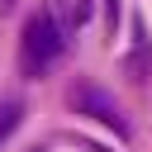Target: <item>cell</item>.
<instances>
[{
    "label": "cell",
    "mask_w": 152,
    "mask_h": 152,
    "mask_svg": "<svg viewBox=\"0 0 152 152\" xmlns=\"http://www.w3.org/2000/svg\"><path fill=\"white\" fill-rule=\"evenodd\" d=\"M62 52H66V28H62L57 10L52 5L33 10L24 19V33H19V71L24 76H48L62 62Z\"/></svg>",
    "instance_id": "1"
},
{
    "label": "cell",
    "mask_w": 152,
    "mask_h": 152,
    "mask_svg": "<svg viewBox=\"0 0 152 152\" xmlns=\"http://www.w3.org/2000/svg\"><path fill=\"white\" fill-rule=\"evenodd\" d=\"M66 104H71L76 114H86V119H95V124L114 128L119 138H128V119H124L119 100H114L104 86H95V81H76V86L66 90Z\"/></svg>",
    "instance_id": "2"
},
{
    "label": "cell",
    "mask_w": 152,
    "mask_h": 152,
    "mask_svg": "<svg viewBox=\"0 0 152 152\" xmlns=\"http://www.w3.org/2000/svg\"><path fill=\"white\" fill-rule=\"evenodd\" d=\"M19 124H24V100H19V95H5V100H0V147L14 138Z\"/></svg>",
    "instance_id": "3"
},
{
    "label": "cell",
    "mask_w": 152,
    "mask_h": 152,
    "mask_svg": "<svg viewBox=\"0 0 152 152\" xmlns=\"http://www.w3.org/2000/svg\"><path fill=\"white\" fill-rule=\"evenodd\" d=\"M119 14H124V5H119V0H104V28H109V33L119 28Z\"/></svg>",
    "instance_id": "4"
},
{
    "label": "cell",
    "mask_w": 152,
    "mask_h": 152,
    "mask_svg": "<svg viewBox=\"0 0 152 152\" xmlns=\"http://www.w3.org/2000/svg\"><path fill=\"white\" fill-rule=\"evenodd\" d=\"M81 147H86V152H109V147H100V142H86V138H81Z\"/></svg>",
    "instance_id": "5"
},
{
    "label": "cell",
    "mask_w": 152,
    "mask_h": 152,
    "mask_svg": "<svg viewBox=\"0 0 152 152\" xmlns=\"http://www.w3.org/2000/svg\"><path fill=\"white\" fill-rule=\"evenodd\" d=\"M28 152H48V147H28Z\"/></svg>",
    "instance_id": "6"
}]
</instances>
